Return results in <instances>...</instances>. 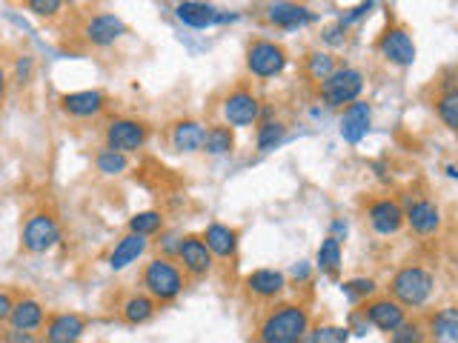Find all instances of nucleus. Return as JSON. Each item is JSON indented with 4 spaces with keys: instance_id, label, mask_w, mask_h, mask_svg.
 Masks as SVG:
<instances>
[{
    "instance_id": "45",
    "label": "nucleus",
    "mask_w": 458,
    "mask_h": 343,
    "mask_svg": "<svg viewBox=\"0 0 458 343\" xmlns=\"http://www.w3.org/2000/svg\"><path fill=\"white\" fill-rule=\"evenodd\" d=\"M9 72H6V66L0 63V106H4V101H6V92H9Z\"/></svg>"
},
{
    "instance_id": "40",
    "label": "nucleus",
    "mask_w": 458,
    "mask_h": 343,
    "mask_svg": "<svg viewBox=\"0 0 458 343\" xmlns=\"http://www.w3.org/2000/svg\"><path fill=\"white\" fill-rule=\"evenodd\" d=\"M347 329H349V335H358V338L370 335L372 323H370V318H367V312H364V309H356L353 314H349V323H347Z\"/></svg>"
},
{
    "instance_id": "21",
    "label": "nucleus",
    "mask_w": 458,
    "mask_h": 343,
    "mask_svg": "<svg viewBox=\"0 0 458 343\" xmlns=\"http://www.w3.org/2000/svg\"><path fill=\"white\" fill-rule=\"evenodd\" d=\"M364 312H367V318L375 329H381V332H389V335L407 321V309L396 304L393 298H372L370 304L364 306Z\"/></svg>"
},
{
    "instance_id": "31",
    "label": "nucleus",
    "mask_w": 458,
    "mask_h": 343,
    "mask_svg": "<svg viewBox=\"0 0 458 343\" xmlns=\"http://www.w3.org/2000/svg\"><path fill=\"white\" fill-rule=\"evenodd\" d=\"M315 266L324 274H339V269H341V243L335 238L321 241L318 255H315Z\"/></svg>"
},
{
    "instance_id": "17",
    "label": "nucleus",
    "mask_w": 458,
    "mask_h": 343,
    "mask_svg": "<svg viewBox=\"0 0 458 343\" xmlns=\"http://www.w3.org/2000/svg\"><path fill=\"white\" fill-rule=\"evenodd\" d=\"M404 224H407L415 235H436L441 229L444 217H441V209L427 198H419V200H410L407 209H404Z\"/></svg>"
},
{
    "instance_id": "44",
    "label": "nucleus",
    "mask_w": 458,
    "mask_h": 343,
    "mask_svg": "<svg viewBox=\"0 0 458 343\" xmlns=\"http://www.w3.org/2000/svg\"><path fill=\"white\" fill-rule=\"evenodd\" d=\"M15 295H12L9 290H0V326H6L9 323V314L12 309H15Z\"/></svg>"
},
{
    "instance_id": "10",
    "label": "nucleus",
    "mask_w": 458,
    "mask_h": 343,
    "mask_svg": "<svg viewBox=\"0 0 458 343\" xmlns=\"http://www.w3.org/2000/svg\"><path fill=\"white\" fill-rule=\"evenodd\" d=\"M58 106H61V112L72 120H95L110 109V94L101 89L66 92L58 98Z\"/></svg>"
},
{
    "instance_id": "19",
    "label": "nucleus",
    "mask_w": 458,
    "mask_h": 343,
    "mask_svg": "<svg viewBox=\"0 0 458 343\" xmlns=\"http://www.w3.org/2000/svg\"><path fill=\"white\" fill-rule=\"evenodd\" d=\"M247 295L255 300H275L287 290V274L278 269H255L247 274Z\"/></svg>"
},
{
    "instance_id": "5",
    "label": "nucleus",
    "mask_w": 458,
    "mask_h": 343,
    "mask_svg": "<svg viewBox=\"0 0 458 343\" xmlns=\"http://www.w3.org/2000/svg\"><path fill=\"white\" fill-rule=\"evenodd\" d=\"M361 92H364V72L356 66H339L324 84H318V98L330 109H341V106L347 109L349 103L361 101Z\"/></svg>"
},
{
    "instance_id": "16",
    "label": "nucleus",
    "mask_w": 458,
    "mask_h": 343,
    "mask_svg": "<svg viewBox=\"0 0 458 343\" xmlns=\"http://www.w3.org/2000/svg\"><path fill=\"white\" fill-rule=\"evenodd\" d=\"M367 221L384 238L398 235L401 226H404V209H401V203L393 198H375L367 206Z\"/></svg>"
},
{
    "instance_id": "28",
    "label": "nucleus",
    "mask_w": 458,
    "mask_h": 343,
    "mask_svg": "<svg viewBox=\"0 0 458 343\" xmlns=\"http://www.w3.org/2000/svg\"><path fill=\"white\" fill-rule=\"evenodd\" d=\"M284 137H287V123L275 120V118H266V120L258 123L255 143H258V152H273L275 146L284 143Z\"/></svg>"
},
{
    "instance_id": "23",
    "label": "nucleus",
    "mask_w": 458,
    "mask_h": 343,
    "mask_svg": "<svg viewBox=\"0 0 458 343\" xmlns=\"http://www.w3.org/2000/svg\"><path fill=\"white\" fill-rule=\"evenodd\" d=\"M200 238H204V243H207V249L212 252V257L233 260L235 252H238V229L229 226V224L212 221L204 232H200Z\"/></svg>"
},
{
    "instance_id": "37",
    "label": "nucleus",
    "mask_w": 458,
    "mask_h": 343,
    "mask_svg": "<svg viewBox=\"0 0 458 343\" xmlns=\"http://www.w3.org/2000/svg\"><path fill=\"white\" fill-rule=\"evenodd\" d=\"M35 78V58L32 54H20L15 61V72H12V80H15L18 86H29Z\"/></svg>"
},
{
    "instance_id": "15",
    "label": "nucleus",
    "mask_w": 458,
    "mask_h": 343,
    "mask_svg": "<svg viewBox=\"0 0 458 343\" xmlns=\"http://www.w3.org/2000/svg\"><path fill=\"white\" fill-rule=\"evenodd\" d=\"M204 135H207V127L198 118H178L169 123L167 141L178 155H195L200 152V146H204Z\"/></svg>"
},
{
    "instance_id": "26",
    "label": "nucleus",
    "mask_w": 458,
    "mask_h": 343,
    "mask_svg": "<svg viewBox=\"0 0 458 343\" xmlns=\"http://www.w3.org/2000/svg\"><path fill=\"white\" fill-rule=\"evenodd\" d=\"M427 335L433 343H458V306H444L429 314Z\"/></svg>"
},
{
    "instance_id": "36",
    "label": "nucleus",
    "mask_w": 458,
    "mask_h": 343,
    "mask_svg": "<svg viewBox=\"0 0 458 343\" xmlns=\"http://www.w3.org/2000/svg\"><path fill=\"white\" fill-rule=\"evenodd\" d=\"M23 9L32 12L35 18H58L66 6L61 4V0H26Z\"/></svg>"
},
{
    "instance_id": "43",
    "label": "nucleus",
    "mask_w": 458,
    "mask_h": 343,
    "mask_svg": "<svg viewBox=\"0 0 458 343\" xmlns=\"http://www.w3.org/2000/svg\"><path fill=\"white\" fill-rule=\"evenodd\" d=\"M178 243H181V235H160V241H158V252H160V257H172L175 260V252H178Z\"/></svg>"
},
{
    "instance_id": "38",
    "label": "nucleus",
    "mask_w": 458,
    "mask_h": 343,
    "mask_svg": "<svg viewBox=\"0 0 458 343\" xmlns=\"http://www.w3.org/2000/svg\"><path fill=\"white\" fill-rule=\"evenodd\" d=\"M313 335L318 343H347L349 329L347 326H318V329H313Z\"/></svg>"
},
{
    "instance_id": "2",
    "label": "nucleus",
    "mask_w": 458,
    "mask_h": 343,
    "mask_svg": "<svg viewBox=\"0 0 458 343\" xmlns=\"http://www.w3.org/2000/svg\"><path fill=\"white\" fill-rule=\"evenodd\" d=\"M141 286L143 292L150 295L155 304H172L175 298L184 292L186 286V274L178 266V260L172 257H152L150 264L141 269Z\"/></svg>"
},
{
    "instance_id": "7",
    "label": "nucleus",
    "mask_w": 458,
    "mask_h": 343,
    "mask_svg": "<svg viewBox=\"0 0 458 343\" xmlns=\"http://www.w3.org/2000/svg\"><path fill=\"white\" fill-rule=\"evenodd\" d=\"M221 118L229 129H247L261 123V101L258 94L247 86H235L224 94L221 101Z\"/></svg>"
},
{
    "instance_id": "48",
    "label": "nucleus",
    "mask_w": 458,
    "mask_h": 343,
    "mask_svg": "<svg viewBox=\"0 0 458 343\" xmlns=\"http://www.w3.org/2000/svg\"><path fill=\"white\" fill-rule=\"evenodd\" d=\"M444 172H447V177H453V181H458V167H455V163H447Z\"/></svg>"
},
{
    "instance_id": "41",
    "label": "nucleus",
    "mask_w": 458,
    "mask_h": 343,
    "mask_svg": "<svg viewBox=\"0 0 458 343\" xmlns=\"http://www.w3.org/2000/svg\"><path fill=\"white\" fill-rule=\"evenodd\" d=\"M372 9H375V4H372V0H370V4H358L356 9L344 12V15L339 18V23L344 26V29H349V26H353V23H358V20H364V18H367Z\"/></svg>"
},
{
    "instance_id": "12",
    "label": "nucleus",
    "mask_w": 458,
    "mask_h": 343,
    "mask_svg": "<svg viewBox=\"0 0 458 343\" xmlns=\"http://www.w3.org/2000/svg\"><path fill=\"white\" fill-rule=\"evenodd\" d=\"M86 329L89 321L80 312H49L40 338H44V343H80Z\"/></svg>"
},
{
    "instance_id": "29",
    "label": "nucleus",
    "mask_w": 458,
    "mask_h": 343,
    "mask_svg": "<svg viewBox=\"0 0 458 343\" xmlns=\"http://www.w3.org/2000/svg\"><path fill=\"white\" fill-rule=\"evenodd\" d=\"M164 229V215L158 209H143V212H135L127 224V232H135V235H143V238H152L158 232Z\"/></svg>"
},
{
    "instance_id": "42",
    "label": "nucleus",
    "mask_w": 458,
    "mask_h": 343,
    "mask_svg": "<svg viewBox=\"0 0 458 343\" xmlns=\"http://www.w3.org/2000/svg\"><path fill=\"white\" fill-rule=\"evenodd\" d=\"M321 40H324L327 46H332V49H339V46H344V40H347V29L344 26L335 20V23H330L327 29H324V35H321Z\"/></svg>"
},
{
    "instance_id": "50",
    "label": "nucleus",
    "mask_w": 458,
    "mask_h": 343,
    "mask_svg": "<svg viewBox=\"0 0 458 343\" xmlns=\"http://www.w3.org/2000/svg\"><path fill=\"white\" fill-rule=\"evenodd\" d=\"M255 343H261V340H255Z\"/></svg>"
},
{
    "instance_id": "14",
    "label": "nucleus",
    "mask_w": 458,
    "mask_h": 343,
    "mask_svg": "<svg viewBox=\"0 0 458 343\" xmlns=\"http://www.w3.org/2000/svg\"><path fill=\"white\" fill-rule=\"evenodd\" d=\"M175 18L190 29H212V26L226 23V20H238V15H226L218 6L212 4H200V0H184V4L175 6Z\"/></svg>"
},
{
    "instance_id": "49",
    "label": "nucleus",
    "mask_w": 458,
    "mask_h": 343,
    "mask_svg": "<svg viewBox=\"0 0 458 343\" xmlns=\"http://www.w3.org/2000/svg\"><path fill=\"white\" fill-rule=\"evenodd\" d=\"M299 343H318V340H315V335H313V329H309V332H307Z\"/></svg>"
},
{
    "instance_id": "20",
    "label": "nucleus",
    "mask_w": 458,
    "mask_h": 343,
    "mask_svg": "<svg viewBox=\"0 0 458 343\" xmlns=\"http://www.w3.org/2000/svg\"><path fill=\"white\" fill-rule=\"evenodd\" d=\"M370 123H372V106L367 101H356V103H349L344 109V115H341V137L347 143H361L364 137H367L370 132Z\"/></svg>"
},
{
    "instance_id": "35",
    "label": "nucleus",
    "mask_w": 458,
    "mask_h": 343,
    "mask_svg": "<svg viewBox=\"0 0 458 343\" xmlns=\"http://www.w3.org/2000/svg\"><path fill=\"white\" fill-rule=\"evenodd\" d=\"M389 343H427V332L419 321H404L393 335H389Z\"/></svg>"
},
{
    "instance_id": "6",
    "label": "nucleus",
    "mask_w": 458,
    "mask_h": 343,
    "mask_svg": "<svg viewBox=\"0 0 458 343\" xmlns=\"http://www.w3.org/2000/svg\"><path fill=\"white\" fill-rule=\"evenodd\" d=\"M20 243H23V249L29 252V255H46V252H52L61 243V221L52 212H46V209L32 212L29 217H26V224H23Z\"/></svg>"
},
{
    "instance_id": "32",
    "label": "nucleus",
    "mask_w": 458,
    "mask_h": 343,
    "mask_svg": "<svg viewBox=\"0 0 458 343\" xmlns=\"http://www.w3.org/2000/svg\"><path fill=\"white\" fill-rule=\"evenodd\" d=\"M95 169L103 177H120L129 169V158L120 152H112V149H101V152H95Z\"/></svg>"
},
{
    "instance_id": "24",
    "label": "nucleus",
    "mask_w": 458,
    "mask_h": 343,
    "mask_svg": "<svg viewBox=\"0 0 458 343\" xmlns=\"http://www.w3.org/2000/svg\"><path fill=\"white\" fill-rule=\"evenodd\" d=\"M266 20L278 26V29H299V26L313 23L315 15L301 4H287V0H281V4L266 6Z\"/></svg>"
},
{
    "instance_id": "34",
    "label": "nucleus",
    "mask_w": 458,
    "mask_h": 343,
    "mask_svg": "<svg viewBox=\"0 0 458 343\" xmlns=\"http://www.w3.org/2000/svg\"><path fill=\"white\" fill-rule=\"evenodd\" d=\"M436 112H438V118H441L444 127L458 135V92H455V94H438Z\"/></svg>"
},
{
    "instance_id": "8",
    "label": "nucleus",
    "mask_w": 458,
    "mask_h": 343,
    "mask_svg": "<svg viewBox=\"0 0 458 343\" xmlns=\"http://www.w3.org/2000/svg\"><path fill=\"white\" fill-rule=\"evenodd\" d=\"M287 63H290L287 49L275 44V40L258 37L247 46V72L258 80L278 78L287 69Z\"/></svg>"
},
{
    "instance_id": "46",
    "label": "nucleus",
    "mask_w": 458,
    "mask_h": 343,
    "mask_svg": "<svg viewBox=\"0 0 458 343\" xmlns=\"http://www.w3.org/2000/svg\"><path fill=\"white\" fill-rule=\"evenodd\" d=\"M290 274H292L295 281H309V264H307V260H301V264H295V266H292Z\"/></svg>"
},
{
    "instance_id": "22",
    "label": "nucleus",
    "mask_w": 458,
    "mask_h": 343,
    "mask_svg": "<svg viewBox=\"0 0 458 343\" xmlns=\"http://www.w3.org/2000/svg\"><path fill=\"white\" fill-rule=\"evenodd\" d=\"M46 309L44 304H40L37 298H29V295H23L15 300V309H12L9 314V326L12 329H20V332H40L46 323Z\"/></svg>"
},
{
    "instance_id": "1",
    "label": "nucleus",
    "mask_w": 458,
    "mask_h": 343,
    "mask_svg": "<svg viewBox=\"0 0 458 343\" xmlns=\"http://www.w3.org/2000/svg\"><path fill=\"white\" fill-rule=\"evenodd\" d=\"M309 332V312L301 304H275L258 321L261 343H299Z\"/></svg>"
},
{
    "instance_id": "33",
    "label": "nucleus",
    "mask_w": 458,
    "mask_h": 343,
    "mask_svg": "<svg viewBox=\"0 0 458 343\" xmlns=\"http://www.w3.org/2000/svg\"><path fill=\"white\" fill-rule=\"evenodd\" d=\"M341 292L353 300V304H358V300H367L379 292V283H375L372 278H349L341 283Z\"/></svg>"
},
{
    "instance_id": "47",
    "label": "nucleus",
    "mask_w": 458,
    "mask_h": 343,
    "mask_svg": "<svg viewBox=\"0 0 458 343\" xmlns=\"http://www.w3.org/2000/svg\"><path fill=\"white\" fill-rule=\"evenodd\" d=\"M330 238H335V241L341 243V241L347 238V224H344V221H332V235H330Z\"/></svg>"
},
{
    "instance_id": "9",
    "label": "nucleus",
    "mask_w": 458,
    "mask_h": 343,
    "mask_svg": "<svg viewBox=\"0 0 458 343\" xmlns=\"http://www.w3.org/2000/svg\"><path fill=\"white\" fill-rule=\"evenodd\" d=\"M124 35H127V23L115 12H95V15H89L84 26H80V37L92 49H110Z\"/></svg>"
},
{
    "instance_id": "25",
    "label": "nucleus",
    "mask_w": 458,
    "mask_h": 343,
    "mask_svg": "<svg viewBox=\"0 0 458 343\" xmlns=\"http://www.w3.org/2000/svg\"><path fill=\"white\" fill-rule=\"evenodd\" d=\"M158 314V304L146 292H132L120 304V321L127 326H143Z\"/></svg>"
},
{
    "instance_id": "13",
    "label": "nucleus",
    "mask_w": 458,
    "mask_h": 343,
    "mask_svg": "<svg viewBox=\"0 0 458 343\" xmlns=\"http://www.w3.org/2000/svg\"><path fill=\"white\" fill-rule=\"evenodd\" d=\"M379 54L393 66H413L415 63V40L404 26H387L379 37Z\"/></svg>"
},
{
    "instance_id": "4",
    "label": "nucleus",
    "mask_w": 458,
    "mask_h": 343,
    "mask_svg": "<svg viewBox=\"0 0 458 343\" xmlns=\"http://www.w3.org/2000/svg\"><path fill=\"white\" fill-rule=\"evenodd\" d=\"M150 123L141 120V118H129V115H115L103 123V149H112V152L120 155H132V152H141L150 141Z\"/></svg>"
},
{
    "instance_id": "18",
    "label": "nucleus",
    "mask_w": 458,
    "mask_h": 343,
    "mask_svg": "<svg viewBox=\"0 0 458 343\" xmlns=\"http://www.w3.org/2000/svg\"><path fill=\"white\" fill-rule=\"evenodd\" d=\"M146 252H150V238L135 235V232H127V235L118 238V243L112 246V252H110V257H106V264H110L112 272H124L132 264H138V260Z\"/></svg>"
},
{
    "instance_id": "27",
    "label": "nucleus",
    "mask_w": 458,
    "mask_h": 343,
    "mask_svg": "<svg viewBox=\"0 0 458 343\" xmlns=\"http://www.w3.org/2000/svg\"><path fill=\"white\" fill-rule=\"evenodd\" d=\"M235 149V132L226 127V123H212L207 127V135H204V146H200V152H207L209 158H224Z\"/></svg>"
},
{
    "instance_id": "3",
    "label": "nucleus",
    "mask_w": 458,
    "mask_h": 343,
    "mask_svg": "<svg viewBox=\"0 0 458 343\" xmlns=\"http://www.w3.org/2000/svg\"><path fill=\"white\" fill-rule=\"evenodd\" d=\"M436 292V278L424 266H401L389 281V295L404 309H421Z\"/></svg>"
},
{
    "instance_id": "30",
    "label": "nucleus",
    "mask_w": 458,
    "mask_h": 343,
    "mask_svg": "<svg viewBox=\"0 0 458 343\" xmlns=\"http://www.w3.org/2000/svg\"><path fill=\"white\" fill-rule=\"evenodd\" d=\"M304 69H307V78L315 80V84H324V80L335 72V58L330 52H309L307 61H304Z\"/></svg>"
},
{
    "instance_id": "39",
    "label": "nucleus",
    "mask_w": 458,
    "mask_h": 343,
    "mask_svg": "<svg viewBox=\"0 0 458 343\" xmlns=\"http://www.w3.org/2000/svg\"><path fill=\"white\" fill-rule=\"evenodd\" d=\"M0 343H44V338H40V332H20V329L6 326L0 332Z\"/></svg>"
},
{
    "instance_id": "11",
    "label": "nucleus",
    "mask_w": 458,
    "mask_h": 343,
    "mask_svg": "<svg viewBox=\"0 0 458 343\" xmlns=\"http://www.w3.org/2000/svg\"><path fill=\"white\" fill-rule=\"evenodd\" d=\"M175 260H178V266L184 269L186 278H207L215 269V257L200 235H181Z\"/></svg>"
}]
</instances>
